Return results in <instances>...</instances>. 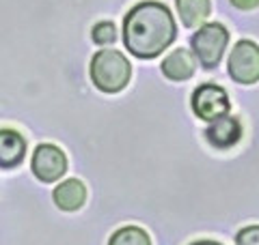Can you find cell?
Listing matches in <instances>:
<instances>
[{"mask_svg":"<svg viewBox=\"0 0 259 245\" xmlns=\"http://www.w3.org/2000/svg\"><path fill=\"white\" fill-rule=\"evenodd\" d=\"M194 67H197V58H194V54L190 50L180 47V50L171 52L164 58V63H162V73H164L168 80H173V82H184V80L192 78Z\"/></svg>","mask_w":259,"mask_h":245,"instance_id":"9c48e42d","label":"cell"},{"mask_svg":"<svg viewBox=\"0 0 259 245\" xmlns=\"http://www.w3.org/2000/svg\"><path fill=\"white\" fill-rule=\"evenodd\" d=\"M231 5L240 11H250V9H257L259 7V0H231Z\"/></svg>","mask_w":259,"mask_h":245,"instance_id":"9a60e30c","label":"cell"},{"mask_svg":"<svg viewBox=\"0 0 259 245\" xmlns=\"http://www.w3.org/2000/svg\"><path fill=\"white\" fill-rule=\"evenodd\" d=\"M52 198L61 211H78L87 200V190L78 178H69V181H63L61 185H56Z\"/></svg>","mask_w":259,"mask_h":245,"instance_id":"30bf717a","label":"cell"},{"mask_svg":"<svg viewBox=\"0 0 259 245\" xmlns=\"http://www.w3.org/2000/svg\"><path fill=\"white\" fill-rule=\"evenodd\" d=\"M132 76L127 58L117 50H100L91 58V80L102 93L123 91Z\"/></svg>","mask_w":259,"mask_h":245,"instance_id":"7a4b0ae2","label":"cell"},{"mask_svg":"<svg viewBox=\"0 0 259 245\" xmlns=\"http://www.w3.org/2000/svg\"><path fill=\"white\" fill-rule=\"evenodd\" d=\"M242 138V125L236 116L231 114H225V116L212 120L205 129V140L216 146V149H231L236 146Z\"/></svg>","mask_w":259,"mask_h":245,"instance_id":"52a82bcc","label":"cell"},{"mask_svg":"<svg viewBox=\"0 0 259 245\" xmlns=\"http://www.w3.org/2000/svg\"><path fill=\"white\" fill-rule=\"evenodd\" d=\"M26 155V140L20 132L0 129V168H15Z\"/></svg>","mask_w":259,"mask_h":245,"instance_id":"ba28073f","label":"cell"},{"mask_svg":"<svg viewBox=\"0 0 259 245\" xmlns=\"http://www.w3.org/2000/svg\"><path fill=\"white\" fill-rule=\"evenodd\" d=\"M229 43V32L223 24H203L190 39L194 58L201 63V67L214 69L223 58V52Z\"/></svg>","mask_w":259,"mask_h":245,"instance_id":"3957f363","label":"cell"},{"mask_svg":"<svg viewBox=\"0 0 259 245\" xmlns=\"http://www.w3.org/2000/svg\"><path fill=\"white\" fill-rule=\"evenodd\" d=\"M91 35H93L95 43H100V45L115 43V39H117L115 24H112V22H100V24H95V28H93Z\"/></svg>","mask_w":259,"mask_h":245,"instance_id":"4fadbf2b","label":"cell"},{"mask_svg":"<svg viewBox=\"0 0 259 245\" xmlns=\"http://www.w3.org/2000/svg\"><path fill=\"white\" fill-rule=\"evenodd\" d=\"M236 245H259V226H246L236 234Z\"/></svg>","mask_w":259,"mask_h":245,"instance_id":"5bb4252c","label":"cell"},{"mask_svg":"<svg viewBox=\"0 0 259 245\" xmlns=\"http://www.w3.org/2000/svg\"><path fill=\"white\" fill-rule=\"evenodd\" d=\"M175 20L162 3L145 0L123 20V43L136 58H156L175 39Z\"/></svg>","mask_w":259,"mask_h":245,"instance_id":"6da1fadb","label":"cell"},{"mask_svg":"<svg viewBox=\"0 0 259 245\" xmlns=\"http://www.w3.org/2000/svg\"><path fill=\"white\" fill-rule=\"evenodd\" d=\"M192 245H221V243H216V241H197V243H192Z\"/></svg>","mask_w":259,"mask_h":245,"instance_id":"2e32d148","label":"cell"},{"mask_svg":"<svg viewBox=\"0 0 259 245\" xmlns=\"http://www.w3.org/2000/svg\"><path fill=\"white\" fill-rule=\"evenodd\" d=\"M209 11H212L209 0H177V13L186 28H201Z\"/></svg>","mask_w":259,"mask_h":245,"instance_id":"8fae6325","label":"cell"},{"mask_svg":"<svg viewBox=\"0 0 259 245\" xmlns=\"http://www.w3.org/2000/svg\"><path fill=\"white\" fill-rule=\"evenodd\" d=\"M192 110L201 120H216L229 114V97L218 84H203L192 93Z\"/></svg>","mask_w":259,"mask_h":245,"instance_id":"5b68a950","label":"cell"},{"mask_svg":"<svg viewBox=\"0 0 259 245\" xmlns=\"http://www.w3.org/2000/svg\"><path fill=\"white\" fill-rule=\"evenodd\" d=\"M229 76L238 84H255L259 80V45L242 39L229 54Z\"/></svg>","mask_w":259,"mask_h":245,"instance_id":"277c9868","label":"cell"},{"mask_svg":"<svg viewBox=\"0 0 259 245\" xmlns=\"http://www.w3.org/2000/svg\"><path fill=\"white\" fill-rule=\"evenodd\" d=\"M67 170V159L65 153L54 144H39L32 153V172L39 181L54 183Z\"/></svg>","mask_w":259,"mask_h":245,"instance_id":"8992f818","label":"cell"},{"mask_svg":"<svg viewBox=\"0 0 259 245\" xmlns=\"http://www.w3.org/2000/svg\"><path fill=\"white\" fill-rule=\"evenodd\" d=\"M108 245H151L149 234L139 226H125L110 236Z\"/></svg>","mask_w":259,"mask_h":245,"instance_id":"7c38bea8","label":"cell"}]
</instances>
